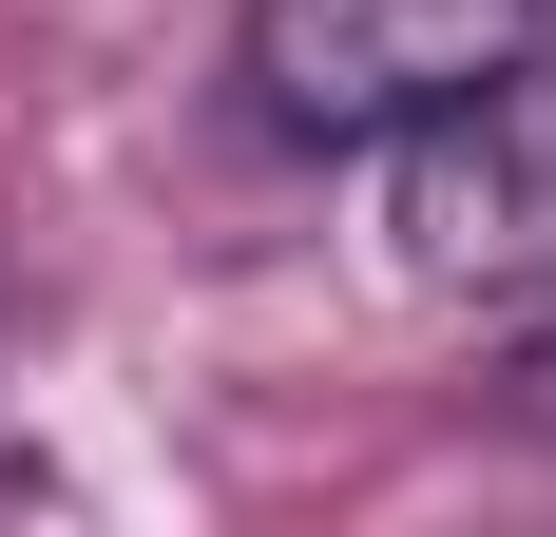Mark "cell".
Instances as JSON below:
<instances>
[{"mask_svg":"<svg viewBox=\"0 0 556 537\" xmlns=\"http://www.w3.org/2000/svg\"><path fill=\"white\" fill-rule=\"evenodd\" d=\"M538 39V0H250V115L307 135V154H403L422 115H460L500 58Z\"/></svg>","mask_w":556,"mask_h":537,"instance_id":"6da1fadb","label":"cell"},{"mask_svg":"<svg viewBox=\"0 0 556 537\" xmlns=\"http://www.w3.org/2000/svg\"><path fill=\"white\" fill-rule=\"evenodd\" d=\"M403 268L422 288H518L556 308V58L518 39L460 115L403 135Z\"/></svg>","mask_w":556,"mask_h":537,"instance_id":"7a4b0ae2","label":"cell"}]
</instances>
